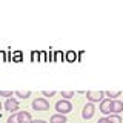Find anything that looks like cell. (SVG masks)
I'll return each mask as SVG.
<instances>
[{"label": "cell", "instance_id": "cell-1", "mask_svg": "<svg viewBox=\"0 0 123 123\" xmlns=\"http://www.w3.org/2000/svg\"><path fill=\"white\" fill-rule=\"evenodd\" d=\"M55 111H57V114H62V115H65V114H68V112H71L72 111V103L69 102V100H59V102L55 103Z\"/></svg>", "mask_w": 123, "mask_h": 123}, {"label": "cell", "instance_id": "cell-8", "mask_svg": "<svg viewBox=\"0 0 123 123\" xmlns=\"http://www.w3.org/2000/svg\"><path fill=\"white\" fill-rule=\"evenodd\" d=\"M111 111H112L114 114H118L123 111V103L120 100H112V106H111Z\"/></svg>", "mask_w": 123, "mask_h": 123}, {"label": "cell", "instance_id": "cell-3", "mask_svg": "<svg viewBox=\"0 0 123 123\" xmlns=\"http://www.w3.org/2000/svg\"><path fill=\"white\" fill-rule=\"evenodd\" d=\"M86 98L89 100V102H102L103 98H105V92L103 91H88L86 92Z\"/></svg>", "mask_w": 123, "mask_h": 123}, {"label": "cell", "instance_id": "cell-5", "mask_svg": "<svg viewBox=\"0 0 123 123\" xmlns=\"http://www.w3.org/2000/svg\"><path fill=\"white\" fill-rule=\"evenodd\" d=\"M111 106H112V100L111 98H103L102 102H100V112L109 115L112 111H111Z\"/></svg>", "mask_w": 123, "mask_h": 123}, {"label": "cell", "instance_id": "cell-13", "mask_svg": "<svg viewBox=\"0 0 123 123\" xmlns=\"http://www.w3.org/2000/svg\"><path fill=\"white\" fill-rule=\"evenodd\" d=\"M62 97H63L65 100L72 98V97H74V92H72V91H63V92H62Z\"/></svg>", "mask_w": 123, "mask_h": 123}, {"label": "cell", "instance_id": "cell-15", "mask_svg": "<svg viewBox=\"0 0 123 123\" xmlns=\"http://www.w3.org/2000/svg\"><path fill=\"white\" fill-rule=\"evenodd\" d=\"M42 94H43L45 97H54V95H55V91H43Z\"/></svg>", "mask_w": 123, "mask_h": 123}, {"label": "cell", "instance_id": "cell-12", "mask_svg": "<svg viewBox=\"0 0 123 123\" xmlns=\"http://www.w3.org/2000/svg\"><path fill=\"white\" fill-rule=\"evenodd\" d=\"M108 120H109L111 123H122V118H120V115H117V114H109Z\"/></svg>", "mask_w": 123, "mask_h": 123}, {"label": "cell", "instance_id": "cell-9", "mask_svg": "<svg viewBox=\"0 0 123 123\" xmlns=\"http://www.w3.org/2000/svg\"><path fill=\"white\" fill-rule=\"evenodd\" d=\"M49 123H66V117L62 115V114H54L49 118Z\"/></svg>", "mask_w": 123, "mask_h": 123}, {"label": "cell", "instance_id": "cell-17", "mask_svg": "<svg viewBox=\"0 0 123 123\" xmlns=\"http://www.w3.org/2000/svg\"><path fill=\"white\" fill-rule=\"evenodd\" d=\"M8 123H18L17 122V114H12L9 118H8Z\"/></svg>", "mask_w": 123, "mask_h": 123}, {"label": "cell", "instance_id": "cell-6", "mask_svg": "<svg viewBox=\"0 0 123 123\" xmlns=\"http://www.w3.org/2000/svg\"><path fill=\"white\" fill-rule=\"evenodd\" d=\"M5 109L9 111V112H14V111L18 109V102L15 98H6V103H5Z\"/></svg>", "mask_w": 123, "mask_h": 123}, {"label": "cell", "instance_id": "cell-2", "mask_svg": "<svg viewBox=\"0 0 123 123\" xmlns=\"http://www.w3.org/2000/svg\"><path fill=\"white\" fill-rule=\"evenodd\" d=\"M32 109L34 111H48L49 109V102L46 98H36L32 102Z\"/></svg>", "mask_w": 123, "mask_h": 123}, {"label": "cell", "instance_id": "cell-20", "mask_svg": "<svg viewBox=\"0 0 123 123\" xmlns=\"http://www.w3.org/2000/svg\"><path fill=\"white\" fill-rule=\"evenodd\" d=\"M0 109H2V103H0Z\"/></svg>", "mask_w": 123, "mask_h": 123}, {"label": "cell", "instance_id": "cell-16", "mask_svg": "<svg viewBox=\"0 0 123 123\" xmlns=\"http://www.w3.org/2000/svg\"><path fill=\"white\" fill-rule=\"evenodd\" d=\"M0 95H2V97H12V92H9V91H0Z\"/></svg>", "mask_w": 123, "mask_h": 123}, {"label": "cell", "instance_id": "cell-14", "mask_svg": "<svg viewBox=\"0 0 123 123\" xmlns=\"http://www.w3.org/2000/svg\"><path fill=\"white\" fill-rule=\"evenodd\" d=\"M66 59H68V62H74V60H75V54L69 51V52L66 54Z\"/></svg>", "mask_w": 123, "mask_h": 123}, {"label": "cell", "instance_id": "cell-19", "mask_svg": "<svg viewBox=\"0 0 123 123\" xmlns=\"http://www.w3.org/2000/svg\"><path fill=\"white\" fill-rule=\"evenodd\" d=\"M31 123H49V122H45V120H31Z\"/></svg>", "mask_w": 123, "mask_h": 123}, {"label": "cell", "instance_id": "cell-10", "mask_svg": "<svg viewBox=\"0 0 123 123\" xmlns=\"http://www.w3.org/2000/svg\"><path fill=\"white\" fill-rule=\"evenodd\" d=\"M120 94H122L120 91H106V92H105V95H106L108 98H117Z\"/></svg>", "mask_w": 123, "mask_h": 123}, {"label": "cell", "instance_id": "cell-18", "mask_svg": "<svg viewBox=\"0 0 123 123\" xmlns=\"http://www.w3.org/2000/svg\"><path fill=\"white\" fill-rule=\"evenodd\" d=\"M97 123H111V122L108 120V117H103V118H100V120H98Z\"/></svg>", "mask_w": 123, "mask_h": 123}, {"label": "cell", "instance_id": "cell-4", "mask_svg": "<svg viewBox=\"0 0 123 123\" xmlns=\"http://www.w3.org/2000/svg\"><path fill=\"white\" fill-rule=\"evenodd\" d=\"M95 112V106L92 105V103H86V105L83 106V111H82V117L85 120H89V118L94 115Z\"/></svg>", "mask_w": 123, "mask_h": 123}, {"label": "cell", "instance_id": "cell-7", "mask_svg": "<svg viewBox=\"0 0 123 123\" xmlns=\"http://www.w3.org/2000/svg\"><path fill=\"white\" fill-rule=\"evenodd\" d=\"M31 114L28 111H18L17 112V122L18 123H31Z\"/></svg>", "mask_w": 123, "mask_h": 123}, {"label": "cell", "instance_id": "cell-11", "mask_svg": "<svg viewBox=\"0 0 123 123\" xmlns=\"http://www.w3.org/2000/svg\"><path fill=\"white\" fill-rule=\"evenodd\" d=\"M15 95H17L18 98H28V97H31V91H15Z\"/></svg>", "mask_w": 123, "mask_h": 123}]
</instances>
